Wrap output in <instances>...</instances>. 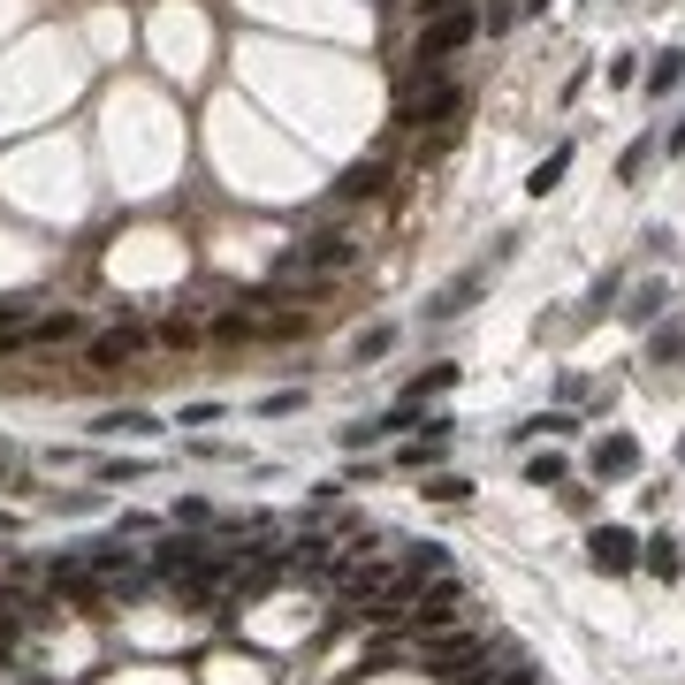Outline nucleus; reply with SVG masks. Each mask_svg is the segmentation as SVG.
I'll return each mask as SVG.
<instances>
[{"instance_id": "obj_1", "label": "nucleus", "mask_w": 685, "mask_h": 685, "mask_svg": "<svg viewBox=\"0 0 685 685\" xmlns=\"http://www.w3.org/2000/svg\"><path fill=\"white\" fill-rule=\"evenodd\" d=\"M473 31H480V15H473V8L427 15V23H419V46H411V61H419V69H442L450 54H465V46H473Z\"/></svg>"}, {"instance_id": "obj_2", "label": "nucleus", "mask_w": 685, "mask_h": 685, "mask_svg": "<svg viewBox=\"0 0 685 685\" xmlns=\"http://www.w3.org/2000/svg\"><path fill=\"white\" fill-rule=\"evenodd\" d=\"M350 259H358V252H350V236H336V229H328V236L298 244V252L282 259V275H342Z\"/></svg>"}, {"instance_id": "obj_3", "label": "nucleus", "mask_w": 685, "mask_h": 685, "mask_svg": "<svg viewBox=\"0 0 685 685\" xmlns=\"http://www.w3.org/2000/svg\"><path fill=\"white\" fill-rule=\"evenodd\" d=\"M473 655H480V640H473V632H450V625L419 640V663H427V671H442V678H457Z\"/></svg>"}, {"instance_id": "obj_4", "label": "nucleus", "mask_w": 685, "mask_h": 685, "mask_svg": "<svg viewBox=\"0 0 685 685\" xmlns=\"http://www.w3.org/2000/svg\"><path fill=\"white\" fill-rule=\"evenodd\" d=\"M457 100H465L457 84H427V92H411V100L396 107V123H404V130H427V123H442V115H457Z\"/></svg>"}, {"instance_id": "obj_5", "label": "nucleus", "mask_w": 685, "mask_h": 685, "mask_svg": "<svg viewBox=\"0 0 685 685\" xmlns=\"http://www.w3.org/2000/svg\"><path fill=\"white\" fill-rule=\"evenodd\" d=\"M587 556H594V571H609V579H625V571L640 564V541H632L625 525H602V533L587 541Z\"/></svg>"}, {"instance_id": "obj_6", "label": "nucleus", "mask_w": 685, "mask_h": 685, "mask_svg": "<svg viewBox=\"0 0 685 685\" xmlns=\"http://www.w3.org/2000/svg\"><path fill=\"white\" fill-rule=\"evenodd\" d=\"M594 473H602V480H625V473H640V442H632V434H609V442L594 450Z\"/></svg>"}, {"instance_id": "obj_7", "label": "nucleus", "mask_w": 685, "mask_h": 685, "mask_svg": "<svg viewBox=\"0 0 685 685\" xmlns=\"http://www.w3.org/2000/svg\"><path fill=\"white\" fill-rule=\"evenodd\" d=\"M336 579L365 602V594H396V571L388 564H336Z\"/></svg>"}, {"instance_id": "obj_8", "label": "nucleus", "mask_w": 685, "mask_h": 685, "mask_svg": "<svg viewBox=\"0 0 685 685\" xmlns=\"http://www.w3.org/2000/svg\"><path fill=\"white\" fill-rule=\"evenodd\" d=\"M442 625H457V587H450V579L419 602V640H427V632H442Z\"/></svg>"}, {"instance_id": "obj_9", "label": "nucleus", "mask_w": 685, "mask_h": 685, "mask_svg": "<svg viewBox=\"0 0 685 685\" xmlns=\"http://www.w3.org/2000/svg\"><path fill=\"white\" fill-rule=\"evenodd\" d=\"M381 190H388V161H358L342 175V198H381Z\"/></svg>"}, {"instance_id": "obj_10", "label": "nucleus", "mask_w": 685, "mask_h": 685, "mask_svg": "<svg viewBox=\"0 0 685 685\" xmlns=\"http://www.w3.org/2000/svg\"><path fill=\"white\" fill-rule=\"evenodd\" d=\"M640 564H648L655 579H678V541H671V533H655V541H640Z\"/></svg>"}, {"instance_id": "obj_11", "label": "nucleus", "mask_w": 685, "mask_h": 685, "mask_svg": "<svg viewBox=\"0 0 685 685\" xmlns=\"http://www.w3.org/2000/svg\"><path fill=\"white\" fill-rule=\"evenodd\" d=\"M138 328H115V336H92V365H123V358H130V350H138Z\"/></svg>"}, {"instance_id": "obj_12", "label": "nucleus", "mask_w": 685, "mask_h": 685, "mask_svg": "<svg viewBox=\"0 0 685 685\" xmlns=\"http://www.w3.org/2000/svg\"><path fill=\"white\" fill-rule=\"evenodd\" d=\"M564 169H571V146H556V153H548V161L533 169V183H525V190H533V198H548V190L564 183Z\"/></svg>"}, {"instance_id": "obj_13", "label": "nucleus", "mask_w": 685, "mask_h": 685, "mask_svg": "<svg viewBox=\"0 0 685 685\" xmlns=\"http://www.w3.org/2000/svg\"><path fill=\"white\" fill-rule=\"evenodd\" d=\"M442 388H457V365H434V373H419V381L404 388V404H427V396H442Z\"/></svg>"}, {"instance_id": "obj_14", "label": "nucleus", "mask_w": 685, "mask_h": 685, "mask_svg": "<svg viewBox=\"0 0 685 685\" xmlns=\"http://www.w3.org/2000/svg\"><path fill=\"white\" fill-rule=\"evenodd\" d=\"M100 434H153V411H100Z\"/></svg>"}, {"instance_id": "obj_15", "label": "nucleus", "mask_w": 685, "mask_h": 685, "mask_svg": "<svg viewBox=\"0 0 685 685\" xmlns=\"http://www.w3.org/2000/svg\"><path fill=\"white\" fill-rule=\"evenodd\" d=\"M685 84V54H663L655 69H648V92H678Z\"/></svg>"}, {"instance_id": "obj_16", "label": "nucleus", "mask_w": 685, "mask_h": 685, "mask_svg": "<svg viewBox=\"0 0 685 685\" xmlns=\"http://www.w3.org/2000/svg\"><path fill=\"white\" fill-rule=\"evenodd\" d=\"M525 480H533V488H564V457H556V450H548V457H533V465H525Z\"/></svg>"}, {"instance_id": "obj_17", "label": "nucleus", "mask_w": 685, "mask_h": 685, "mask_svg": "<svg viewBox=\"0 0 685 685\" xmlns=\"http://www.w3.org/2000/svg\"><path fill=\"white\" fill-rule=\"evenodd\" d=\"M290 564H305V571H321V564H328V541H321V533H305V541L290 548Z\"/></svg>"}, {"instance_id": "obj_18", "label": "nucleus", "mask_w": 685, "mask_h": 685, "mask_svg": "<svg viewBox=\"0 0 685 685\" xmlns=\"http://www.w3.org/2000/svg\"><path fill=\"white\" fill-rule=\"evenodd\" d=\"M427 496H434V503H465V496H473V488H465V480H457V473H442V480H434V488H427Z\"/></svg>"}, {"instance_id": "obj_19", "label": "nucleus", "mask_w": 685, "mask_h": 685, "mask_svg": "<svg viewBox=\"0 0 685 685\" xmlns=\"http://www.w3.org/2000/svg\"><path fill=\"white\" fill-rule=\"evenodd\" d=\"M648 153H655V146H648V138H640V146H625V161H617V175H625V183H632V175L648 169Z\"/></svg>"}, {"instance_id": "obj_20", "label": "nucleus", "mask_w": 685, "mask_h": 685, "mask_svg": "<svg viewBox=\"0 0 685 685\" xmlns=\"http://www.w3.org/2000/svg\"><path fill=\"white\" fill-rule=\"evenodd\" d=\"M388 342H396V328H373V336H358V365H365V358H381Z\"/></svg>"}, {"instance_id": "obj_21", "label": "nucleus", "mask_w": 685, "mask_h": 685, "mask_svg": "<svg viewBox=\"0 0 685 685\" xmlns=\"http://www.w3.org/2000/svg\"><path fill=\"white\" fill-rule=\"evenodd\" d=\"M8 328H23V305H15V298H0V336H8Z\"/></svg>"}, {"instance_id": "obj_22", "label": "nucleus", "mask_w": 685, "mask_h": 685, "mask_svg": "<svg viewBox=\"0 0 685 685\" xmlns=\"http://www.w3.org/2000/svg\"><path fill=\"white\" fill-rule=\"evenodd\" d=\"M503 685H541V678H533V671H511V678H503Z\"/></svg>"}]
</instances>
